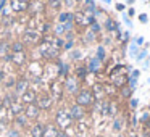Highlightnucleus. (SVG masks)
<instances>
[{
	"label": "nucleus",
	"instance_id": "nucleus-1",
	"mask_svg": "<svg viewBox=\"0 0 150 137\" xmlns=\"http://www.w3.org/2000/svg\"><path fill=\"white\" fill-rule=\"evenodd\" d=\"M73 103L79 105V107L86 108V110L95 107V98H94V94H92V89L82 85V89L74 95V102H73Z\"/></svg>",
	"mask_w": 150,
	"mask_h": 137
},
{
	"label": "nucleus",
	"instance_id": "nucleus-2",
	"mask_svg": "<svg viewBox=\"0 0 150 137\" xmlns=\"http://www.w3.org/2000/svg\"><path fill=\"white\" fill-rule=\"evenodd\" d=\"M53 123L57 124V127H58L60 131H66V129H69V127L73 126L74 121H73L71 116H69L68 108L60 107L58 110L55 111V121H53Z\"/></svg>",
	"mask_w": 150,
	"mask_h": 137
},
{
	"label": "nucleus",
	"instance_id": "nucleus-3",
	"mask_svg": "<svg viewBox=\"0 0 150 137\" xmlns=\"http://www.w3.org/2000/svg\"><path fill=\"white\" fill-rule=\"evenodd\" d=\"M20 40L26 47H37L42 42V34L37 29H24L21 37H20Z\"/></svg>",
	"mask_w": 150,
	"mask_h": 137
},
{
	"label": "nucleus",
	"instance_id": "nucleus-4",
	"mask_svg": "<svg viewBox=\"0 0 150 137\" xmlns=\"http://www.w3.org/2000/svg\"><path fill=\"white\" fill-rule=\"evenodd\" d=\"M63 89H65V94L73 95V97H74V95L82 89V81H81V79H78L71 73L69 76H66V78L63 79Z\"/></svg>",
	"mask_w": 150,
	"mask_h": 137
},
{
	"label": "nucleus",
	"instance_id": "nucleus-5",
	"mask_svg": "<svg viewBox=\"0 0 150 137\" xmlns=\"http://www.w3.org/2000/svg\"><path fill=\"white\" fill-rule=\"evenodd\" d=\"M49 94L52 95L53 102L55 103H62L63 102V97H65V89H63V79L57 78V79H52L50 81V85H49Z\"/></svg>",
	"mask_w": 150,
	"mask_h": 137
},
{
	"label": "nucleus",
	"instance_id": "nucleus-6",
	"mask_svg": "<svg viewBox=\"0 0 150 137\" xmlns=\"http://www.w3.org/2000/svg\"><path fill=\"white\" fill-rule=\"evenodd\" d=\"M36 105L40 108V111H50L53 108V105H55V102H53L52 95L47 90H40V92H37Z\"/></svg>",
	"mask_w": 150,
	"mask_h": 137
},
{
	"label": "nucleus",
	"instance_id": "nucleus-7",
	"mask_svg": "<svg viewBox=\"0 0 150 137\" xmlns=\"http://www.w3.org/2000/svg\"><path fill=\"white\" fill-rule=\"evenodd\" d=\"M29 4L31 2H24V0H8V7L15 15H26L29 10Z\"/></svg>",
	"mask_w": 150,
	"mask_h": 137
},
{
	"label": "nucleus",
	"instance_id": "nucleus-8",
	"mask_svg": "<svg viewBox=\"0 0 150 137\" xmlns=\"http://www.w3.org/2000/svg\"><path fill=\"white\" fill-rule=\"evenodd\" d=\"M47 11V7L45 4H44V0H31V4H29V10H28V15L33 18L39 16V15L45 13Z\"/></svg>",
	"mask_w": 150,
	"mask_h": 137
},
{
	"label": "nucleus",
	"instance_id": "nucleus-9",
	"mask_svg": "<svg viewBox=\"0 0 150 137\" xmlns=\"http://www.w3.org/2000/svg\"><path fill=\"white\" fill-rule=\"evenodd\" d=\"M28 89H31V79L28 78V76H20V78L16 79V84H15V87H13V92L20 97V95L24 94Z\"/></svg>",
	"mask_w": 150,
	"mask_h": 137
},
{
	"label": "nucleus",
	"instance_id": "nucleus-10",
	"mask_svg": "<svg viewBox=\"0 0 150 137\" xmlns=\"http://www.w3.org/2000/svg\"><path fill=\"white\" fill-rule=\"evenodd\" d=\"M68 111H69V116H71V119H73V121H78V123L84 119L86 114H87V110H86V108L79 107V105H76V103H71V105H69Z\"/></svg>",
	"mask_w": 150,
	"mask_h": 137
},
{
	"label": "nucleus",
	"instance_id": "nucleus-11",
	"mask_svg": "<svg viewBox=\"0 0 150 137\" xmlns=\"http://www.w3.org/2000/svg\"><path fill=\"white\" fill-rule=\"evenodd\" d=\"M40 113H42V111H40V108L37 107L36 103H29V105L24 107V116H26L29 121H34V123H36V121L39 119Z\"/></svg>",
	"mask_w": 150,
	"mask_h": 137
},
{
	"label": "nucleus",
	"instance_id": "nucleus-12",
	"mask_svg": "<svg viewBox=\"0 0 150 137\" xmlns=\"http://www.w3.org/2000/svg\"><path fill=\"white\" fill-rule=\"evenodd\" d=\"M36 98H37V90L36 89H28L24 94H21L20 95V102L26 107V105H29V103H36Z\"/></svg>",
	"mask_w": 150,
	"mask_h": 137
},
{
	"label": "nucleus",
	"instance_id": "nucleus-13",
	"mask_svg": "<svg viewBox=\"0 0 150 137\" xmlns=\"http://www.w3.org/2000/svg\"><path fill=\"white\" fill-rule=\"evenodd\" d=\"M26 50H28V47L20 39H15L10 42V53L11 55H26Z\"/></svg>",
	"mask_w": 150,
	"mask_h": 137
},
{
	"label": "nucleus",
	"instance_id": "nucleus-14",
	"mask_svg": "<svg viewBox=\"0 0 150 137\" xmlns=\"http://www.w3.org/2000/svg\"><path fill=\"white\" fill-rule=\"evenodd\" d=\"M91 89H92V94H94L95 103H98V102H102V100H107L105 90H103V82H95L94 85H91Z\"/></svg>",
	"mask_w": 150,
	"mask_h": 137
},
{
	"label": "nucleus",
	"instance_id": "nucleus-15",
	"mask_svg": "<svg viewBox=\"0 0 150 137\" xmlns=\"http://www.w3.org/2000/svg\"><path fill=\"white\" fill-rule=\"evenodd\" d=\"M86 68H87V73H95V74H98V73L102 71V68H103V65H102V61H98L95 56H92V58H89Z\"/></svg>",
	"mask_w": 150,
	"mask_h": 137
},
{
	"label": "nucleus",
	"instance_id": "nucleus-16",
	"mask_svg": "<svg viewBox=\"0 0 150 137\" xmlns=\"http://www.w3.org/2000/svg\"><path fill=\"white\" fill-rule=\"evenodd\" d=\"M44 127H45V124H44V123L36 121V123H34L33 126L29 127L31 137H42V136H44Z\"/></svg>",
	"mask_w": 150,
	"mask_h": 137
},
{
	"label": "nucleus",
	"instance_id": "nucleus-17",
	"mask_svg": "<svg viewBox=\"0 0 150 137\" xmlns=\"http://www.w3.org/2000/svg\"><path fill=\"white\" fill-rule=\"evenodd\" d=\"M103 90H105L107 100H113V98L118 95V90H120V89H116L111 82H103Z\"/></svg>",
	"mask_w": 150,
	"mask_h": 137
},
{
	"label": "nucleus",
	"instance_id": "nucleus-18",
	"mask_svg": "<svg viewBox=\"0 0 150 137\" xmlns=\"http://www.w3.org/2000/svg\"><path fill=\"white\" fill-rule=\"evenodd\" d=\"M10 42L11 40H8V39H0V58L7 60L11 55L10 53Z\"/></svg>",
	"mask_w": 150,
	"mask_h": 137
},
{
	"label": "nucleus",
	"instance_id": "nucleus-19",
	"mask_svg": "<svg viewBox=\"0 0 150 137\" xmlns=\"http://www.w3.org/2000/svg\"><path fill=\"white\" fill-rule=\"evenodd\" d=\"M60 129L57 127L55 123H47L44 127V136L42 137H58Z\"/></svg>",
	"mask_w": 150,
	"mask_h": 137
},
{
	"label": "nucleus",
	"instance_id": "nucleus-20",
	"mask_svg": "<svg viewBox=\"0 0 150 137\" xmlns=\"http://www.w3.org/2000/svg\"><path fill=\"white\" fill-rule=\"evenodd\" d=\"M103 29L107 31V32H113V31L120 29V23H118L115 18L107 16V18H105V23H103Z\"/></svg>",
	"mask_w": 150,
	"mask_h": 137
},
{
	"label": "nucleus",
	"instance_id": "nucleus-21",
	"mask_svg": "<svg viewBox=\"0 0 150 137\" xmlns=\"http://www.w3.org/2000/svg\"><path fill=\"white\" fill-rule=\"evenodd\" d=\"M132 94H134V89L129 87V85H124V87H121L120 90H118V95H120L121 98H123L124 102H129L131 98H132Z\"/></svg>",
	"mask_w": 150,
	"mask_h": 137
},
{
	"label": "nucleus",
	"instance_id": "nucleus-22",
	"mask_svg": "<svg viewBox=\"0 0 150 137\" xmlns=\"http://www.w3.org/2000/svg\"><path fill=\"white\" fill-rule=\"evenodd\" d=\"M8 113H10V116H13V118L18 116V114H21V113H24V105L21 103L20 100L15 102V103L8 108Z\"/></svg>",
	"mask_w": 150,
	"mask_h": 137
},
{
	"label": "nucleus",
	"instance_id": "nucleus-23",
	"mask_svg": "<svg viewBox=\"0 0 150 137\" xmlns=\"http://www.w3.org/2000/svg\"><path fill=\"white\" fill-rule=\"evenodd\" d=\"M73 74H74L78 79L84 81L86 76H87L89 73H87V68H86V65H82V63H78V65L74 66V73H73Z\"/></svg>",
	"mask_w": 150,
	"mask_h": 137
},
{
	"label": "nucleus",
	"instance_id": "nucleus-24",
	"mask_svg": "<svg viewBox=\"0 0 150 137\" xmlns=\"http://www.w3.org/2000/svg\"><path fill=\"white\" fill-rule=\"evenodd\" d=\"M68 21H74V13L69 10H65V11H60L58 13V23L65 24Z\"/></svg>",
	"mask_w": 150,
	"mask_h": 137
},
{
	"label": "nucleus",
	"instance_id": "nucleus-25",
	"mask_svg": "<svg viewBox=\"0 0 150 137\" xmlns=\"http://www.w3.org/2000/svg\"><path fill=\"white\" fill-rule=\"evenodd\" d=\"M13 123L16 124L18 127H21V129H26L28 124H29V119L24 116V113H21V114H18V116L13 118Z\"/></svg>",
	"mask_w": 150,
	"mask_h": 137
},
{
	"label": "nucleus",
	"instance_id": "nucleus-26",
	"mask_svg": "<svg viewBox=\"0 0 150 137\" xmlns=\"http://www.w3.org/2000/svg\"><path fill=\"white\" fill-rule=\"evenodd\" d=\"M44 4H45L47 10H52V11H58L63 5V0H44Z\"/></svg>",
	"mask_w": 150,
	"mask_h": 137
},
{
	"label": "nucleus",
	"instance_id": "nucleus-27",
	"mask_svg": "<svg viewBox=\"0 0 150 137\" xmlns=\"http://www.w3.org/2000/svg\"><path fill=\"white\" fill-rule=\"evenodd\" d=\"M95 58H97L98 61H102V63L107 60V49H105L103 45H98L97 47V56H95Z\"/></svg>",
	"mask_w": 150,
	"mask_h": 137
},
{
	"label": "nucleus",
	"instance_id": "nucleus-28",
	"mask_svg": "<svg viewBox=\"0 0 150 137\" xmlns=\"http://www.w3.org/2000/svg\"><path fill=\"white\" fill-rule=\"evenodd\" d=\"M95 40H97V34H95V32H92L91 29H86L84 42H86V44H92V42H95Z\"/></svg>",
	"mask_w": 150,
	"mask_h": 137
},
{
	"label": "nucleus",
	"instance_id": "nucleus-29",
	"mask_svg": "<svg viewBox=\"0 0 150 137\" xmlns=\"http://www.w3.org/2000/svg\"><path fill=\"white\" fill-rule=\"evenodd\" d=\"M69 56H71L73 61H76V60H78V61H81L82 56H84V53H82V50L74 49V50H71V52H69Z\"/></svg>",
	"mask_w": 150,
	"mask_h": 137
},
{
	"label": "nucleus",
	"instance_id": "nucleus-30",
	"mask_svg": "<svg viewBox=\"0 0 150 137\" xmlns=\"http://www.w3.org/2000/svg\"><path fill=\"white\" fill-rule=\"evenodd\" d=\"M7 137H21V132L18 127H10L7 131Z\"/></svg>",
	"mask_w": 150,
	"mask_h": 137
},
{
	"label": "nucleus",
	"instance_id": "nucleus-31",
	"mask_svg": "<svg viewBox=\"0 0 150 137\" xmlns=\"http://www.w3.org/2000/svg\"><path fill=\"white\" fill-rule=\"evenodd\" d=\"M4 81H7V82H5V87H7V89L15 87V84H16V79H15L13 76H7V78L4 79Z\"/></svg>",
	"mask_w": 150,
	"mask_h": 137
},
{
	"label": "nucleus",
	"instance_id": "nucleus-32",
	"mask_svg": "<svg viewBox=\"0 0 150 137\" xmlns=\"http://www.w3.org/2000/svg\"><path fill=\"white\" fill-rule=\"evenodd\" d=\"M121 127H123V119L121 118H116V119L113 121V131H116V132H120Z\"/></svg>",
	"mask_w": 150,
	"mask_h": 137
},
{
	"label": "nucleus",
	"instance_id": "nucleus-33",
	"mask_svg": "<svg viewBox=\"0 0 150 137\" xmlns=\"http://www.w3.org/2000/svg\"><path fill=\"white\" fill-rule=\"evenodd\" d=\"M137 52H139V47H137L136 44L132 42V44H131V49H129V55L136 58V56H137Z\"/></svg>",
	"mask_w": 150,
	"mask_h": 137
},
{
	"label": "nucleus",
	"instance_id": "nucleus-34",
	"mask_svg": "<svg viewBox=\"0 0 150 137\" xmlns=\"http://www.w3.org/2000/svg\"><path fill=\"white\" fill-rule=\"evenodd\" d=\"M89 29H91V31H92V32H95V34H98V32H100V29H102V26H100V24H98V23H97V21H95V23H94V24H92V26H91V28H89Z\"/></svg>",
	"mask_w": 150,
	"mask_h": 137
},
{
	"label": "nucleus",
	"instance_id": "nucleus-35",
	"mask_svg": "<svg viewBox=\"0 0 150 137\" xmlns=\"http://www.w3.org/2000/svg\"><path fill=\"white\" fill-rule=\"evenodd\" d=\"M145 56H147V50H139V53H137V56H136V60H137V61H140V60H142V58H145Z\"/></svg>",
	"mask_w": 150,
	"mask_h": 137
},
{
	"label": "nucleus",
	"instance_id": "nucleus-36",
	"mask_svg": "<svg viewBox=\"0 0 150 137\" xmlns=\"http://www.w3.org/2000/svg\"><path fill=\"white\" fill-rule=\"evenodd\" d=\"M137 103H139V100H137V98H131V100H129V108H131V110H136Z\"/></svg>",
	"mask_w": 150,
	"mask_h": 137
},
{
	"label": "nucleus",
	"instance_id": "nucleus-37",
	"mask_svg": "<svg viewBox=\"0 0 150 137\" xmlns=\"http://www.w3.org/2000/svg\"><path fill=\"white\" fill-rule=\"evenodd\" d=\"M134 44H136L137 47H139V45H144V37H136V39H134Z\"/></svg>",
	"mask_w": 150,
	"mask_h": 137
},
{
	"label": "nucleus",
	"instance_id": "nucleus-38",
	"mask_svg": "<svg viewBox=\"0 0 150 137\" xmlns=\"http://www.w3.org/2000/svg\"><path fill=\"white\" fill-rule=\"evenodd\" d=\"M139 76H140V71H139V69H132V74H131L129 78H132V79H137Z\"/></svg>",
	"mask_w": 150,
	"mask_h": 137
},
{
	"label": "nucleus",
	"instance_id": "nucleus-39",
	"mask_svg": "<svg viewBox=\"0 0 150 137\" xmlns=\"http://www.w3.org/2000/svg\"><path fill=\"white\" fill-rule=\"evenodd\" d=\"M139 21L140 23H147V21H149V16H147V15H139Z\"/></svg>",
	"mask_w": 150,
	"mask_h": 137
},
{
	"label": "nucleus",
	"instance_id": "nucleus-40",
	"mask_svg": "<svg viewBox=\"0 0 150 137\" xmlns=\"http://www.w3.org/2000/svg\"><path fill=\"white\" fill-rule=\"evenodd\" d=\"M116 10L118 11H124V5L123 4H116Z\"/></svg>",
	"mask_w": 150,
	"mask_h": 137
},
{
	"label": "nucleus",
	"instance_id": "nucleus-41",
	"mask_svg": "<svg viewBox=\"0 0 150 137\" xmlns=\"http://www.w3.org/2000/svg\"><path fill=\"white\" fill-rule=\"evenodd\" d=\"M58 137H69V136L66 134V131H60V132H58Z\"/></svg>",
	"mask_w": 150,
	"mask_h": 137
},
{
	"label": "nucleus",
	"instance_id": "nucleus-42",
	"mask_svg": "<svg viewBox=\"0 0 150 137\" xmlns=\"http://www.w3.org/2000/svg\"><path fill=\"white\" fill-rule=\"evenodd\" d=\"M5 78H7V76H5V73H4V71H0V82H4Z\"/></svg>",
	"mask_w": 150,
	"mask_h": 137
},
{
	"label": "nucleus",
	"instance_id": "nucleus-43",
	"mask_svg": "<svg viewBox=\"0 0 150 137\" xmlns=\"http://www.w3.org/2000/svg\"><path fill=\"white\" fill-rule=\"evenodd\" d=\"M82 2H84V0H73V4L74 5H82Z\"/></svg>",
	"mask_w": 150,
	"mask_h": 137
},
{
	"label": "nucleus",
	"instance_id": "nucleus-44",
	"mask_svg": "<svg viewBox=\"0 0 150 137\" xmlns=\"http://www.w3.org/2000/svg\"><path fill=\"white\" fill-rule=\"evenodd\" d=\"M127 13H129V16H134V13H136V11H134V8H129V10H127Z\"/></svg>",
	"mask_w": 150,
	"mask_h": 137
},
{
	"label": "nucleus",
	"instance_id": "nucleus-45",
	"mask_svg": "<svg viewBox=\"0 0 150 137\" xmlns=\"http://www.w3.org/2000/svg\"><path fill=\"white\" fill-rule=\"evenodd\" d=\"M102 2H105V4H111V0H102Z\"/></svg>",
	"mask_w": 150,
	"mask_h": 137
},
{
	"label": "nucleus",
	"instance_id": "nucleus-46",
	"mask_svg": "<svg viewBox=\"0 0 150 137\" xmlns=\"http://www.w3.org/2000/svg\"><path fill=\"white\" fill-rule=\"evenodd\" d=\"M126 137H137L136 134H129V136H126Z\"/></svg>",
	"mask_w": 150,
	"mask_h": 137
},
{
	"label": "nucleus",
	"instance_id": "nucleus-47",
	"mask_svg": "<svg viewBox=\"0 0 150 137\" xmlns=\"http://www.w3.org/2000/svg\"><path fill=\"white\" fill-rule=\"evenodd\" d=\"M24 2H31V0H24Z\"/></svg>",
	"mask_w": 150,
	"mask_h": 137
},
{
	"label": "nucleus",
	"instance_id": "nucleus-48",
	"mask_svg": "<svg viewBox=\"0 0 150 137\" xmlns=\"http://www.w3.org/2000/svg\"><path fill=\"white\" fill-rule=\"evenodd\" d=\"M0 2H2V0H0Z\"/></svg>",
	"mask_w": 150,
	"mask_h": 137
},
{
	"label": "nucleus",
	"instance_id": "nucleus-49",
	"mask_svg": "<svg viewBox=\"0 0 150 137\" xmlns=\"http://www.w3.org/2000/svg\"><path fill=\"white\" fill-rule=\"evenodd\" d=\"M149 2H150V0H149Z\"/></svg>",
	"mask_w": 150,
	"mask_h": 137
}]
</instances>
